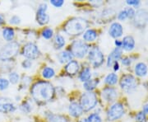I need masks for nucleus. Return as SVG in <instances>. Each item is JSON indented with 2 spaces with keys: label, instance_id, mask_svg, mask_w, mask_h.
Here are the masks:
<instances>
[{
  "label": "nucleus",
  "instance_id": "36",
  "mask_svg": "<svg viewBox=\"0 0 148 122\" xmlns=\"http://www.w3.org/2000/svg\"><path fill=\"white\" fill-rule=\"evenodd\" d=\"M126 11H127V18L132 19V18H134V17H135L136 12H135V10H134L132 8H126Z\"/></svg>",
  "mask_w": 148,
  "mask_h": 122
},
{
  "label": "nucleus",
  "instance_id": "13",
  "mask_svg": "<svg viewBox=\"0 0 148 122\" xmlns=\"http://www.w3.org/2000/svg\"><path fill=\"white\" fill-rule=\"evenodd\" d=\"M117 96H118V92L114 88L108 87V88H104L102 91V97L106 101H109V102L114 101Z\"/></svg>",
  "mask_w": 148,
  "mask_h": 122
},
{
  "label": "nucleus",
  "instance_id": "8",
  "mask_svg": "<svg viewBox=\"0 0 148 122\" xmlns=\"http://www.w3.org/2000/svg\"><path fill=\"white\" fill-rule=\"evenodd\" d=\"M120 87L123 91L130 93L137 88V83L135 78L131 74H126L122 77L120 80Z\"/></svg>",
  "mask_w": 148,
  "mask_h": 122
},
{
  "label": "nucleus",
  "instance_id": "14",
  "mask_svg": "<svg viewBox=\"0 0 148 122\" xmlns=\"http://www.w3.org/2000/svg\"><path fill=\"white\" fill-rule=\"evenodd\" d=\"M109 33L112 37L119 38L122 37L123 33V28L120 23L119 22H114L110 25V27L109 29Z\"/></svg>",
  "mask_w": 148,
  "mask_h": 122
},
{
  "label": "nucleus",
  "instance_id": "5",
  "mask_svg": "<svg viewBox=\"0 0 148 122\" xmlns=\"http://www.w3.org/2000/svg\"><path fill=\"white\" fill-rule=\"evenodd\" d=\"M88 59L93 67L97 68V67H100L101 64L104 63L105 56H104V54L102 53V51L100 50V48L94 46L89 50Z\"/></svg>",
  "mask_w": 148,
  "mask_h": 122
},
{
  "label": "nucleus",
  "instance_id": "28",
  "mask_svg": "<svg viewBox=\"0 0 148 122\" xmlns=\"http://www.w3.org/2000/svg\"><path fill=\"white\" fill-rule=\"evenodd\" d=\"M49 122H68V120L64 116L51 114L49 117Z\"/></svg>",
  "mask_w": 148,
  "mask_h": 122
},
{
  "label": "nucleus",
  "instance_id": "27",
  "mask_svg": "<svg viewBox=\"0 0 148 122\" xmlns=\"http://www.w3.org/2000/svg\"><path fill=\"white\" fill-rule=\"evenodd\" d=\"M55 75V71L53 68H50V67H45L42 70V76L45 79H52L53 76Z\"/></svg>",
  "mask_w": 148,
  "mask_h": 122
},
{
  "label": "nucleus",
  "instance_id": "31",
  "mask_svg": "<svg viewBox=\"0 0 148 122\" xmlns=\"http://www.w3.org/2000/svg\"><path fill=\"white\" fill-rule=\"evenodd\" d=\"M53 32L51 28H45L42 32L43 37L45 38V39H50L53 37Z\"/></svg>",
  "mask_w": 148,
  "mask_h": 122
},
{
  "label": "nucleus",
  "instance_id": "18",
  "mask_svg": "<svg viewBox=\"0 0 148 122\" xmlns=\"http://www.w3.org/2000/svg\"><path fill=\"white\" fill-rule=\"evenodd\" d=\"M122 47L127 51H131L135 47V40L132 36H126L122 41Z\"/></svg>",
  "mask_w": 148,
  "mask_h": 122
},
{
  "label": "nucleus",
  "instance_id": "41",
  "mask_svg": "<svg viewBox=\"0 0 148 122\" xmlns=\"http://www.w3.org/2000/svg\"><path fill=\"white\" fill-rule=\"evenodd\" d=\"M127 3L130 6L132 5L138 7L140 4V1H138V0H128V1H127Z\"/></svg>",
  "mask_w": 148,
  "mask_h": 122
},
{
  "label": "nucleus",
  "instance_id": "44",
  "mask_svg": "<svg viewBox=\"0 0 148 122\" xmlns=\"http://www.w3.org/2000/svg\"><path fill=\"white\" fill-rule=\"evenodd\" d=\"M115 45H116V46L118 48H121L122 47V41L116 40V41H115Z\"/></svg>",
  "mask_w": 148,
  "mask_h": 122
},
{
  "label": "nucleus",
  "instance_id": "38",
  "mask_svg": "<svg viewBox=\"0 0 148 122\" xmlns=\"http://www.w3.org/2000/svg\"><path fill=\"white\" fill-rule=\"evenodd\" d=\"M20 18L18 17L17 16H12V17L10 18V22L11 24H14V25H17V24H19L20 23Z\"/></svg>",
  "mask_w": 148,
  "mask_h": 122
},
{
  "label": "nucleus",
  "instance_id": "35",
  "mask_svg": "<svg viewBox=\"0 0 148 122\" xmlns=\"http://www.w3.org/2000/svg\"><path fill=\"white\" fill-rule=\"evenodd\" d=\"M118 18H119V20H121V21H124V20H126L127 18V11L126 9H123V10H122L119 13V15H118Z\"/></svg>",
  "mask_w": 148,
  "mask_h": 122
},
{
  "label": "nucleus",
  "instance_id": "1",
  "mask_svg": "<svg viewBox=\"0 0 148 122\" xmlns=\"http://www.w3.org/2000/svg\"><path fill=\"white\" fill-rule=\"evenodd\" d=\"M32 98L39 104L51 101L54 96L53 85L46 81H39L32 86L31 90Z\"/></svg>",
  "mask_w": 148,
  "mask_h": 122
},
{
  "label": "nucleus",
  "instance_id": "43",
  "mask_svg": "<svg viewBox=\"0 0 148 122\" xmlns=\"http://www.w3.org/2000/svg\"><path fill=\"white\" fill-rule=\"evenodd\" d=\"M143 112L145 114H148V104H146L143 106Z\"/></svg>",
  "mask_w": 148,
  "mask_h": 122
},
{
  "label": "nucleus",
  "instance_id": "11",
  "mask_svg": "<svg viewBox=\"0 0 148 122\" xmlns=\"http://www.w3.org/2000/svg\"><path fill=\"white\" fill-rule=\"evenodd\" d=\"M16 110V106L9 98L0 97V112L10 113Z\"/></svg>",
  "mask_w": 148,
  "mask_h": 122
},
{
  "label": "nucleus",
  "instance_id": "10",
  "mask_svg": "<svg viewBox=\"0 0 148 122\" xmlns=\"http://www.w3.org/2000/svg\"><path fill=\"white\" fill-rule=\"evenodd\" d=\"M48 6L46 3L40 4L37 10L36 20L40 25H45L49 21V16L46 13Z\"/></svg>",
  "mask_w": 148,
  "mask_h": 122
},
{
  "label": "nucleus",
  "instance_id": "6",
  "mask_svg": "<svg viewBox=\"0 0 148 122\" xmlns=\"http://www.w3.org/2000/svg\"><path fill=\"white\" fill-rule=\"evenodd\" d=\"M89 50V46L84 41L78 40V41H75L71 46V53L73 54V56H75L77 58L82 59L84 57L85 55L87 54Z\"/></svg>",
  "mask_w": 148,
  "mask_h": 122
},
{
  "label": "nucleus",
  "instance_id": "23",
  "mask_svg": "<svg viewBox=\"0 0 148 122\" xmlns=\"http://www.w3.org/2000/svg\"><path fill=\"white\" fill-rule=\"evenodd\" d=\"M65 45V39L63 36L61 35H56L54 37V41H53V45L55 49H61L63 48Z\"/></svg>",
  "mask_w": 148,
  "mask_h": 122
},
{
  "label": "nucleus",
  "instance_id": "4",
  "mask_svg": "<svg viewBox=\"0 0 148 122\" xmlns=\"http://www.w3.org/2000/svg\"><path fill=\"white\" fill-rule=\"evenodd\" d=\"M97 104V97L94 92H84L80 99V105L82 106V111L89 112L93 109Z\"/></svg>",
  "mask_w": 148,
  "mask_h": 122
},
{
  "label": "nucleus",
  "instance_id": "22",
  "mask_svg": "<svg viewBox=\"0 0 148 122\" xmlns=\"http://www.w3.org/2000/svg\"><path fill=\"white\" fill-rule=\"evenodd\" d=\"M15 32L12 27H6L3 30V37L7 41H12L14 38Z\"/></svg>",
  "mask_w": 148,
  "mask_h": 122
},
{
  "label": "nucleus",
  "instance_id": "20",
  "mask_svg": "<svg viewBox=\"0 0 148 122\" xmlns=\"http://www.w3.org/2000/svg\"><path fill=\"white\" fill-rule=\"evenodd\" d=\"M73 54L72 53L69 51V50H65V51H62L61 53L58 54V59L59 62L62 64H65V63H69L70 61H72L73 59Z\"/></svg>",
  "mask_w": 148,
  "mask_h": 122
},
{
  "label": "nucleus",
  "instance_id": "40",
  "mask_svg": "<svg viewBox=\"0 0 148 122\" xmlns=\"http://www.w3.org/2000/svg\"><path fill=\"white\" fill-rule=\"evenodd\" d=\"M131 63H132V60L128 57H125V58H123L122 59V64H123V65H125V66H129L131 64Z\"/></svg>",
  "mask_w": 148,
  "mask_h": 122
},
{
  "label": "nucleus",
  "instance_id": "46",
  "mask_svg": "<svg viewBox=\"0 0 148 122\" xmlns=\"http://www.w3.org/2000/svg\"><path fill=\"white\" fill-rule=\"evenodd\" d=\"M79 122H89V121H88V119H86V118H83V119H82Z\"/></svg>",
  "mask_w": 148,
  "mask_h": 122
},
{
  "label": "nucleus",
  "instance_id": "2",
  "mask_svg": "<svg viewBox=\"0 0 148 122\" xmlns=\"http://www.w3.org/2000/svg\"><path fill=\"white\" fill-rule=\"evenodd\" d=\"M88 27L87 21L82 17H73L67 21L64 31L70 36H78L82 34Z\"/></svg>",
  "mask_w": 148,
  "mask_h": 122
},
{
  "label": "nucleus",
  "instance_id": "3",
  "mask_svg": "<svg viewBox=\"0 0 148 122\" xmlns=\"http://www.w3.org/2000/svg\"><path fill=\"white\" fill-rule=\"evenodd\" d=\"M19 50V44L16 41H11L0 49V60H8L13 58Z\"/></svg>",
  "mask_w": 148,
  "mask_h": 122
},
{
  "label": "nucleus",
  "instance_id": "39",
  "mask_svg": "<svg viewBox=\"0 0 148 122\" xmlns=\"http://www.w3.org/2000/svg\"><path fill=\"white\" fill-rule=\"evenodd\" d=\"M32 65V63L31 60H29V59H26V60H24L23 62H22V66H23V68H26V69H29V68H31Z\"/></svg>",
  "mask_w": 148,
  "mask_h": 122
},
{
  "label": "nucleus",
  "instance_id": "37",
  "mask_svg": "<svg viewBox=\"0 0 148 122\" xmlns=\"http://www.w3.org/2000/svg\"><path fill=\"white\" fill-rule=\"evenodd\" d=\"M50 3L56 8H60L64 5V0H51L50 1Z\"/></svg>",
  "mask_w": 148,
  "mask_h": 122
},
{
  "label": "nucleus",
  "instance_id": "12",
  "mask_svg": "<svg viewBox=\"0 0 148 122\" xmlns=\"http://www.w3.org/2000/svg\"><path fill=\"white\" fill-rule=\"evenodd\" d=\"M148 21V12L145 9L138 10L135 14V24L138 27H144Z\"/></svg>",
  "mask_w": 148,
  "mask_h": 122
},
{
  "label": "nucleus",
  "instance_id": "29",
  "mask_svg": "<svg viewBox=\"0 0 148 122\" xmlns=\"http://www.w3.org/2000/svg\"><path fill=\"white\" fill-rule=\"evenodd\" d=\"M19 79H20L19 74H18L17 73H16V72H12V73H11L10 75H9L10 83H12V84H16V83H17L19 82Z\"/></svg>",
  "mask_w": 148,
  "mask_h": 122
},
{
  "label": "nucleus",
  "instance_id": "42",
  "mask_svg": "<svg viewBox=\"0 0 148 122\" xmlns=\"http://www.w3.org/2000/svg\"><path fill=\"white\" fill-rule=\"evenodd\" d=\"M113 65H114V71H118V70L119 69V64L118 63V61L114 62Z\"/></svg>",
  "mask_w": 148,
  "mask_h": 122
},
{
  "label": "nucleus",
  "instance_id": "7",
  "mask_svg": "<svg viewBox=\"0 0 148 122\" xmlns=\"http://www.w3.org/2000/svg\"><path fill=\"white\" fill-rule=\"evenodd\" d=\"M124 115V107L122 103L117 102L110 106L107 113V118L110 121H114L120 119Z\"/></svg>",
  "mask_w": 148,
  "mask_h": 122
},
{
  "label": "nucleus",
  "instance_id": "45",
  "mask_svg": "<svg viewBox=\"0 0 148 122\" xmlns=\"http://www.w3.org/2000/svg\"><path fill=\"white\" fill-rule=\"evenodd\" d=\"M4 22V16L3 14H0V24H3Z\"/></svg>",
  "mask_w": 148,
  "mask_h": 122
},
{
  "label": "nucleus",
  "instance_id": "9",
  "mask_svg": "<svg viewBox=\"0 0 148 122\" xmlns=\"http://www.w3.org/2000/svg\"><path fill=\"white\" fill-rule=\"evenodd\" d=\"M22 54L29 59H36L38 58L40 54V51H39L38 47L34 43L29 42L23 46Z\"/></svg>",
  "mask_w": 148,
  "mask_h": 122
},
{
  "label": "nucleus",
  "instance_id": "34",
  "mask_svg": "<svg viewBox=\"0 0 148 122\" xmlns=\"http://www.w3.org/2000/svg\"><path fill=\"white\" fill-rule=\"evenodd\" d=\"M20 108H21V111L23 112H25V113H29L32 111V106H31V105L28 102H24Z\"/></svg>",
  "mask_w": 148,
  "mask_h": 122
},
{
  "label": "nucleus",
  "instance_id": "17",
  "mask_svg": "<svg viewBox=\"0 0 148 122\" xmlns=\"http://www.w3.org/2000/svg\"><path fill=\"white\" fill-rule=\"evenodd\" d=\"M80 66L77 61L76 60H72L69 62L67 65L65 66V71L66 73L69 75L77 74L79 71Z\"/></svg>",
  "mask_w": 148,
  "mask_h": 122
},
{
  "label": "nucleus",
  "instance_id": "32",
  "mask_svg": "<svg viewBox=\"0 0 148 122\" xmlns=\"http://www.w3.org/2000/svg\"><path fill=\"white\" fill-rule=\"evenodd\" d=\"M9 86V81L6 79L0 78V91L5 90Z\"/></svg>",
  "mask_w": 148,
  "mask_h": 122
},
{
  "label": "nucleus",
  "instance_id": "16",
  "mask_svg": "<svg viewBox=\"0 0 148 122\" xmlns=\"http://www.w3.org/2000/svg\"><path fill=\"white\" fill-rule=\"evenodd\" d=\"M69 111V113H70V115H71L72 116L76 117V118H77V117L81 116L82 115V112H83L81 105H80L78 102H76V101L72 102V103L70 104Z\"/></svg>",
  "mask_w": 148,
  "mask_h": 122
},
{
  "label": "nucleus",
  "instance_id": "15",
  "mask_svg": "<svg viewBox=\"0 0 148 122\" xmlns=\"http://www.w3.org/2000/svg\"><path fill=\"white\" fill-rule=\"evenodd\" d=\"M122 56V50L121 48L116 47L112 52L108 56V59H107V66L108 67H111L114 62H116L118 59L121 58Z\"/></svg>",
  "mask_w": 148,
  "mask_h": 122
},
{
  "label": "nucleus",
  "instance_id": "30",
  "mask_svg": "<svg viewBox=\"0 0 148 122\" xmlns=\"http://www.w3.org/2000/svg\"><path fill=\"white\" fill-rule=\"evenodd\" d=\"M88 121H89V122H102V119L98 114L92 113L88 117Z\"/></svg>",
  "mask_w": 148,
  "mask_h": 122
},
{
  "label": "nucleus",
  "instance_id": "21",
  "mask_svg": "<svg viewBox=\"0 0 148 122\" xmlns=\"http://www.w3.org/2000/svg\"><path fill=\"white\" fill-rule=\"evenodd\" d=\"M96 37H97V33L93 29H88L83 34V39L85 41H87V42L94 41Z\"/></svg>",
  "mask_w": 148,
  "mask_h": 122
},
{
  "label": "nucleus",
  "instance_id": "19",
  "mask_svg": "<svg viewBox=\"0 0 148 122\" xmlns=\"http://www.w3.org/2000/svg\"><path fill=\"white\" fill-rule=\"evenodd\" d=\"M135 74L138 77H144L146 76L147 74V66L145 63H143V62H140V63H138L135 66Z\"/></svg>",
  "mask_w": 148,
  "mask_h": 122
},
{
  "label": "nucleus",
  "instance_id": "24",
  "mask_svg": "<svg viewBox=\"0 0 148 122\" xmlns=\"http://www.w3.org/2000/svg\"><path fill=\"white\" fill-rule=\"evenodd\" d=\"M105 83L106 84L112 86V85H115L118 83V75L114 73H110L107 75L105 79Z\"/></svg>",
  "mask_w": 148,
  "mask_h": 122
},
{
  "label": "nucleus",
  "instance_id": "25",
  "mask_svg": "<svg viewBox=\"0 0 148 122\" xmlns=\"http://www.w3.org/2000/svg\"><path fill=\"white\" fill-rule=\"evenodd\" d=\"M99 83V81L96 79H90L88 80L87 82H85L83 87L86 90H87L88 92H91L92 90H94L95 88V87L97 86Z\"/></svg>",
  "mask_w": 148,
  "mask_h": 122
},
{
  "label": "nucleus",
  "instance_id": "26",
  "mask_svg": "<svg viewBox=\"0 0 148 122\" xmlns=\"http://www.w3.org/2000/svg\"><path fill=\"white\" fill-rule=\"evenodd\" d=\"M90 78H91V72L89 68H86L83 69L79 75V79L84 83L90 80Z\"/></svg>",
  "mask_w": 148,
  "mask_h": 122
},
{
  "label": "nucleus",
  "instance_id": "33",
  "mask_svg": "<svg viewBox=\"0 0 148 122\" xmlns=\"http://www.w3.org/2000/svg\"><path fill=\"white\" fill-rule=\"evenodd\" d=\"M147 121V116L146 114L143 112H138L136 116V122H146Z\"/></svg>",
  "mask_w": 148,
  "mask_h": 122
}]
</instances>
